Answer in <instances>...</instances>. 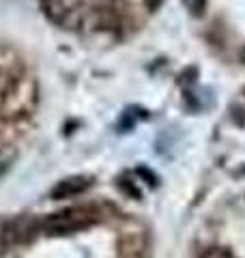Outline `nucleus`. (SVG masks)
Listing matches in <instances>:
<instances>
[{
  "label": "nucleus",
  "instance_id": "4",
  "mask_svg": "<svg viewBox=\"0 0 245 258\" xmlns=\"http://www.w3.org/2000/svg\"><path fill=\"white\" fill-rule=\"evenodd\" d=\"M13 161H15V149H11V147H0V176L9 170Z\"/></svg>",
  "mask_w": 245,
  "mask_h": 258
},
{
  "label": "nucleus",
  "instance_id": "8",
  "mask_svg": "<svg viewBox=\"0 0 245 258\" xmlns=\"http://www.w3.org/2000/svg\"><path fill=\"white\" fill-rule=\"evenodd\" d=\"M241 60L245 62V47H243V52H241Z\"/></svg>",
  "mask_w": 245,
  "mask_h": 258
},
{
  "label": "nucleus",
  "instance_id": "6",
  "mask_svg": "<svg viewBox=\"0 0 245 258\" xmlns=\"http://www.w3.org/2000/svg\"><path fill=\"white\" fill-rule=\"evenodd\" d=\"M200 258H234V256L224 247H209L200 254Z\"/></svg>",
  "mask_w": 245,
  "mask_h": 258
},
{
  "label": "nucleus",
  "instance_id": "2",
  "mask_svg": "<svg viewBox=\"0 0 245 258\" xmlns=\"http://www.w3.org/2000/svg\"><path fill=\"white\" fill-rule=\"evenodd\" d=\"M93 185V179L91 176H67V179H63L54 185L52 189V198L54 200H65V198H73V196H80V194H84L88 187Z\"/></svg>",
  "mask_w": 245,
  "mask_h": 258
},
{
  "label": "nucleus",
  "instance_id": "1",
  "mask_svg": "<svg viewBox=\"0 0 245 258\" xmlns=\"http://www.w3.org/2000/svg\"><path fill=\"white\" fill-rule=\"evenodd\" d=\"M99 220V213L93 207H71L65 211L47 215L43 222L39 224V228L50 237H58V235H73L93 226Z\"/></svg>",
  "mask_w": 245,
  "mask_h": 258
},
{
  "label": "nucleus",
  "instance_id": "5",
  "mask_svg": "<svg viewBox=\"0 0 245 258\" xmlns=\"http://www.w3.org/2000/svg\"><path fill=\"white\" fill-rule=\"evenodd\" d=\"M183 5L192 15H202L204 7H207V0H183Z\"/></svg>",
  "mask_w": 245,
  "mask_h": 258
},
{
  "label": "nucleus",
  "instance_id": "7",
  "mask_svg": "<svg viewBox=\"0 0 245 258\" xmlns=\"http://www.w3.org/2000/svg\"><path fill=\"white\" fill-rule=\"evenodd\" d=\"M144 5L149 7V11H157L159 7L163 5V0H144Z\"/></svg>",
  "mask_w": 245,
  "mask_h": 258
},
{
  "label": "nucleus",
  "instance_id": "3",
  "mask_svg": "<svg viewBox=\"0 0 245 258\" xmlns=\"http://www.w3.org/2000/svg\"><path fill=\"white\" fill-rule=\"evenodd\" d=\"M35 230V226H32L30 220H24V217H20V220L11 222L9 226L5 228V239L9 241H24L30 237V232Z\"/></svg>",
  "mask_w": 245,
  "mask_h": 258
}]
</instances>
